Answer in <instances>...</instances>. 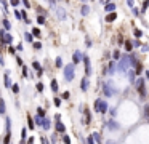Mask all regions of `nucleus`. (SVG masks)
Returning <instances> with one entry per match:
<instances>
[{"mask_svg": "<svg viewBox=\"0 0 149 144\" xmlns=\"http://www.w3.org/2000/svg\"><path fill=\"white\" fill-rule=\"evenodd\" d=\"M74 64H66L64 67V80L66 82H72L74 80Z\"/></svg>", "mask_w": 149, "mask_h": 144, "instance_id": "f257e3e1", "label": "nucleus"}, {"mask_svg": "<svg viewBox=\"0 0 149 144\" xmlns=\"http://www.w3.org/2000/svg\"><path fill=\"white\" fill-rule=\"evenodd\" d=\"M106 109H107L106 103L101 101V99H96V103H95V111H96V112H101V114H104V112H106Z\"/></svg>", "mask_w": 149, "mask_h": 144, "instance_id": "f03ea898", "label": "nucleus"}, {"mask_svg": "<svg viewBox=\"0 0 149 144\" xmlns=\"http://www.w3.org/2000/svg\"><path fill=\"white\" fill-rule=\"evenodd\" d=\"M55 130H56L58 133H63V134H64V133H66V125H64L61 120H59V122H56V125H55Z\"/></svg>", "mask_w": 149, "mask_h": 144, "instance_id": "7ed1b4c3", "label": "nucleus"}, {"mask_svg": "<svg viewBox=\"0 0 149 144\" xmlns=\"http://www.w3.org/2000/svg\"><path fill=\"white\" fill-rule=\"evenodd\" d=\"M3 83H5V88H11V80H10V72L3 74Z\"/></svg>", "mask_w": 149, "mask_h": 144, "instance_id": "20e7f679", "label": "nucleus"}, {"mask_svg": "<svg viewBox=\"0 0 149 144\" xmlns=\"http://www.w3.org/2000/svg\"><path fill=\"white\" fill-rule=\"evenodd\" d=\"M0 115H7V103L3 98H0Z\"/></svg>", "mask_w": 149, "mask_h": 144, "instance_id": "39448f33", "label": "nucleus"}, {"mask_svg": "<svg viewBox=\"0 0 149 144\" xmlns=\"http://www.w3.org/2000/svg\"><path fill=\"white\" fill-rule=\"evenodd\" d=\"M2 27L8 32V30H11V23H10L7 18H3V19H2Z\"/></svg>", "mask_w": 149, "mask_h": 144, "instance_id": "423d86ee", "label": "nucleus"}, {"mask_svg": "<svg viewBox=\"0 0 149 144\" xmlns=\"http://www.w3.org/2000/svg\"><path fill=\"white\" fill-rule=\"evenodd\" d=\"M24 40L27 42V43H30V45H32V43L35 42V40H34V35H32L30 32H24Z\"/></svg>", "mask_w": 149, "mask_h": 144, "instance_id": "0eeeda50", "label": "nucleus"}, {"mask_svg": "<svg viewBox=\"0 0 149 144\" xmlns=\"http://www.w3.org/2000/svg\"><path fill=\"white\" fill-rule=\"evenodd\" d=\"M50 86H51V91H58L59 90V86H58V80H56V78H51V82H50Z\"/></svg>", "mask_w": 149, "mask_h": 144, "instance_id": "6e6552de", "label": "nucleus"}, {"mask_svg": "<svg viewBox=\"0 0 149 144\" xmlns=\"http://www.w3.org/2000/svg\"><path fill=\"white\" fill-rule=\"evenodd\" d=\"M32 69L35 72H40V71H43V67H42V64L39 63V61H32Z\"/></svg>", "mask_w": 149, "mask_h": 144, "instance_id": "1a4fd4ad", "label": "nucleus"}, {"mask_svg": "<svg viewBox=\"0 0 149 144\" xmlns=\"http://www.w3.org/2000/svg\"><path fill=\"white\" fill-rule=\"evenodd\" d=\"M30 34L34 35V38H40V37H42V32H40V29H39V27H32Z\"/></svg>", "mask_w": 149, "mask_h": 144, "instance_id": "9d476101", "label": "nucleus"}, {"mask_svg": "<svg viewBox=\"0 0 149 144\" xmlns=\"http://www.w3.org/2000/svg\"><path fill=\"white\" fill-rule=\"evenodd\" d=\"M5 131L11 133V120H10V117H5Z\"/></svg>", "mask_w": 149, "mask_h": 144, "instance_id": "9b49d317", "label": "nucleus"}, {"mask_svg": "<svg viewBox=\"0 0 149 144\" xmlns=\"http://www.w3.org/2000/svg\"><path fill=\"white\" fill-rule=\"evenodd\" d=\"M84 63H85V72H87V75H90V59H88V56H84Z\"/></svg>", "mask_w": 149, "mask_h": 144, "instance_id": "f8f14e48", "label": "nucleus"}, {"mask_svg": "<svg viewBox=\"0 0 149 144\" xmlns=\"http://www.w3.org/2000/svg\"><path fill=\"white\" fill-rule=\"evenodd\" d=\"M80 59H82V55L79 53V51H76V53H74V56H72V61H74L72 64H79V63H80Z\"/></svg>", "mask_w": 149, "mask_h": 144, "instance_id": "ddd939ff", "label": "nucleus"}, {"mask_svg": "<svg viewBox=\"0 0 149 144\" xmlns=\"http://www.w3.org/2000/svg\"><path fill=\"white\" fill-rule=\"evenodd\" d=\"M27 128H29V130H34V128H35V123H34V119H32V117H30L29 114H27Z\"/></svg>", "mask_w": 149, "mask_h": 144, "instance_id": "4468645a", "label": "nucleus"}, {"mask_svg": "<svg viewBox=\"0 0 149 144\" xmlns=\"http://www.w3.org/2000/svg\"><path fill=\"white\" fill-rule=\"evenodd\" d=\"M45 115H47V112H45V109L39 106L37 107V117H40V119H45Z\"/></svg>", "mask_w": 149, "mask_h": 144, "instance_id": "2eb2a0df", "label": "nucleus"}, {"mask_svg": "<svg viewBox=\"0 0 149 144\" xmlns=\"http://www.w3.org/2000/svg\"><path fill=\"white\" fill-rule=\"evenodd\" d=\"M50 125H51V122H50V119H43V122H42V128L43 130H50Z\"/></svg>", "mask_w": 149, "mask_h": 144, "instance_id": "dca6fc26", "label": "nucleus"}, {"mask_svg": "<svg viewBox=\"0 0 149 144\" xmlns=\"http://www.w3.org/2000/svg\"><path fill=\"white\" fill-rule=\"evenodd\" d=\"M21 69H23V75H21V77H23V78H27V77H32V75H30V72H29V69H27V66H23V67H21Z\"/></svg>", "mask_w": 149, "mask_h": 144, "instance_id": "f3484780", "label": "nucleus"}, {"mask_svg": "<svg viewBox=\"0 0 149 144\" xmlns=\"http://www.w3.org/2000/svg\"><path fill=\"white\" fill-rule=\"evenodd\" d=\"M80 90H82V91H87V90H88V80H87V78H84V80H82Z\"/></svg>", "mask_w": 149, "mask_h": 144, "instance_id": "a211bd4d", "label": "nucleus"}, {"mask_svg": "<svg viewBox=\"0 0 149 144\" xmlns=\"http://www.w3.org/2000/svg\"><path fill=\"white\" fill-rule=\"evenodd\" d=\"M10 90H11V93H13V94H18V93H19V85H18V83H13Z\"/></svg>", "mask_w": 149, "mask_h": 144, "instance_id": "6ab92c4d", "label": "nucleus"}, {"mask_svg": "<svg viewBox=\"0 0 149 144\" xmlns=\"http://www.w3.org/2000/svg\"><path fill=\"white\" fill-rule=\"evenodd\" d=\"M45 23H47V18H45V16H40V15H39V16H37V24L43 26Z\"/></svg>", "mask_w": 149, "mask_h": 144, "instance_id": "aec40b11", "label": "nucleus"}, {"mask_svg": "<svg viewBox=\"0 0 149 144\" xmlns=\"http://www.w3.org/2000/svg\"><path fill=\"white\" fill-rule=\"evenodd\" d=\"M32 48H34L35 51H40V50H42V42H34V43H32Z\"/></svg>", "mask_w": 149, "mask_h": 144, "instance_id": "412c9836", "label": "nucleus"}, {"mask_svg": "<svg viewBox=\"0 0 149 144\" xmlns=\"http://www.w3.org/2000/svg\"><path fill=\"white\" fill-rule=\"evenodd\" d=\"M55 66L56 67H63V58H61V56H58V58L55 59Z\"/></svg>", "mask_w": 149, "mask_h": 144, "instance_id": "4be33fe9", "label": "nucleus"}, {"mask_svg": "<svg viewBox=\"0 0 149 144\" xmlns=\"http://www.w3.org/2000/svg\"><path fill=\"white\" fill-rule=\"evenodd\" d=\"M10 139H11V133H5V138H3V144H10Z\"/></svg>", "mask_w": 149, "mask_h": 144, "instance_id": "5701e85b", "label": "nucleus"}, {"mask_svg": "<svg viewBox=\"0 0 149 144\" xmlns=\"http://www.w3.org/2000/svg\"><path fill=\"white\" fill-rule=\"evenodd\" d=\"M116 18H117L116 13H111V15H107V16H106V21H107V23H111V21H114Z\"/></svg>", "mask_w": 149, "mask_h": 144, "instance_id": "b1692460", "label": "nucleus"}, {"mask_svg": "<svg viewBox=\"0 0 149 144\" xmlns=\"http://www.w3.org/2000/svg\"><path fill=\"white\" fill-rule=\"evenodd\" d=\"M90 120H91L90 111H88V109H85V123H90Z\"/></svg>", "mask_w": 149, "mask_h": 144, "instance_id": "393cba45", "label": "nucleus"}, {"mask_svg": "<svg viewBox=\"0 0 149 144\" xmlns=\"http://www.w3.org/2000/svg\"><path fill=\"white\" fill-rule=\"evenodd\" d=\"M8 53H10L11 56H16V48L13 45H10V46H8Z\"/></svg>", "mask_w": 149, "mask_h": 144, "instance_id": "a878e982", "label": "nucleus"}, {"mask_svg": "<svg viewBox=\"0 0 149 144\" xmlns=\"http://www.w3.org/2000/svg\"><path fill=\"white\" fill-rule=\"evenodd\" d=\"M43 88H45V86H43V83H42V82H39V83L35 85V90L39 91V93H42V91H43Z\"/></svg>", "mask_w": 149, "mask_h": 144, "instance_id": "bb28decb", "label": "nucleus"}, {"mask_svg": "<svg viewBox=\"0 0 149 144\" xmlns=\"http://www.w3.org/2000/svg\"><path fill=\"white\" fill-rule=\"evenodd\" d=\"M15 59H16V64H18V66H19V67H23V66H24V63H23V59H21V58H19V56H18V55H16V56H15Z\"/></svg>", "mask_w": 149, "mask_h": 144, "instance_id": "cd10ccee", "label": "nucleus"}, {"mask_svg": "<svg viewBox=\"0 0 149 144\" xmlns=\"http://www.w3.org/2000/svg\"><path fill=\"white\" fill-rule=\"evenodd\" d=\"M26 134H27V128L24 126V128L21 130V139H23V141H26Z\"/></svg>", "mask_w": 149, "mask_h": 144, "instance_id": "c85d7f7f", "label": "nucleus"}, {"mask_svg": "<svg viewBox=\"0 0 149 144\" xmlns=\"http://www.w3.org/2000/svg\"><path fill=\"white\" fill-rule=\"evenodd\" d=\"M8 3H10V5H11V7H13V8L16 10V7H18L21 2H19V0H11V2H8Z\"/></svg>", "mask_w": 149, "mask_h": 144, "instance_id": "c756f323", "label": "nucleus"}, {"mask_svg": "<svg viewBox=\"0 0 149 144\" xmlns=\"http://www.w3.org/2000/svg\"><path fill=\"white\" fill-rule=\"evenodd\" d=\"M91 138H93L96 142H101V136H99L98 133H93V134H91Z\"/></svg>", "mask_w": 149, "mask_h": 144, "instance_id": "7c9ffc66", "label": "nucleus"}, {"mask_svg": "<svg viewBox=\"0 0 149 144\" xmlns=\"http://www.w3.org/2000/svg\"><path fill=\"white\" fill-rule=\"evenodd\" d=\"M61 141H63L64 144H71V138H69L67 134H64V136H63V139H61Z\"/></svg>", "mask_w": 149, "mask_h": 144, "instance_id": "2f4dec72", "label": "nucleus"}, {"mask_svg": "<svg viewBox=\"0 0 149 144\" xmlns=\"http://www.w3.org/2000/svg\"><path fill=\"white\" fill-rule=\"evenodd\" d=\"M88 11H90V10H88V7L84 5V7H82V11H80V13H82L84 16H87V15H88Z\"/></svg>", "mask_w": 149, "mask_h": 144, "instance_id": "473e14b6", "label": "nucleus"}, {"mask_svg": "<svg viewBox=\"0 0 149 144\" xmlns=\"http://www.w3.org/2000/svg\"><path fill=\"white\" fill-rule=\"evenodd\" d=\"M58 18H59V19L64 18V10H63V8H58Z\"/></svg>", "mask_w": 149, "mask_h": 144, "instance_id": "72a5a7b5", "label": "nucleus"}, {"mask_svg": "<svg viewBox=\"0 0 149 144\" xmlns=\"http://www.w3.org/2000/svg\"><path fill=\"white\" fill-rule=\"evenodd\" d=\"M53 101H55V106H56V107H59V106H61V101H63V99H61V98H55Z\"/></svg>", "mask_w": 149, "mask_h": 144, "instance_id": "f704fd0d", "label": "nucleus"}, {"mask_svg": "<svg viewBox=\"0 0 149 144\" xmlns=\"http://www.w3.org/2000/svg\"><path fill=\"white\" fill-rule=\"evenodd\" d=\"M69 96H71V94H69V91H64V93L61 94V99H69Z\"/></svg>", "mask_w": 149, "mask_h": 144, "instance_id": "c9c22d12", "label": "nucleus"}, {"mask_svg": "<svg viewBox=\"0 0 149 144\" xmlns=\"http://www.w3.org/2000/svg\"><path fill=\"white\" fill-rule=\"evenodd\" d=\"M13 13H15V18H16V19H21V11H19V10H15Z\"/></svg>", "mask_w": 149, "mask_h": 144, "instance_id": "e433bc0d", "label": "nucleus"}, {"mask_svg": "<svg viewBox=\"0 0 149 144\" xmlns=\"http://www.w3.org/2000/svg\"><path fill=\"white\" fill-rule=\"evenodd\" d=\"M0 66H2V67H5V59H3L2 53H0Z\"/></svg>", "mask_w": 149, "mask_h": 144, "instance_id": "4c0bfd02", "label": "nucleus"}, {"mask_svg": "<svg viewBox=\"0 0 149 144\" xmlns=\"http://www.w3.org/2000/svg\"><path fill=\"white\" fill-rule=\"evenodd\" d=\"M16 51H23V43H18V45H16Z\"/></svg>", "mask_w": 149, "mask_h": 144, "instance_id": "58836bf2", "label": "nucleus"}, {"mask_svg": "<svg viewBox=\"0 0 149 144\" xmlns=\"http://www.w3.org/2000/svg\"><path fill=\"white\" fill-rule=\"evenodd\" d=\"M40 142H42V144H48V141H47L45 136H40Z\"/></svg>", "mask_w": 149, "mask_h": 144, "instance_id": "ea45409f", "label": "nucleus"}, {"mask_svg": "<svg viewBox=\"0 0 149 144\" xmlns=\"http://www.w3.org/2000/svg\"><path fill=\"white\" fill-rule=\"evenodd\" d=\"M23 5H24L26 8H29V7H30V2H27V0H23Z\"/></svg>", "mask_w": 149, "mask_h": 144, "instance_id": "a19ab883", "label": "nucleus"}, {"mask_svg": "<svg viewBox=\"0 0 149 144\" xmlns=\"http://www.w3.org/2000/svg\"><path fill=\"white\" fill-rule=\"evenodd\" d=\"M87 144H95V139H93V138H91V136H90L88 139H87Z\"/></svg>", "mask_w": 149, "mask_h": 144, "instance_id": "79ce46f5", "label": "nucleus"}, {"mask_svg": "<svg viewBox=\"0 0 149 144\" xmlns=\"http://www.w3.org/2000/svg\"><path fill=\"white\" fill-rule=\"evenodd\" d=\"M125 46H127V50H128V51L131 50V43L130 42H125Z\"/></svg>", "mask_w": 149, "mask_h": 144, "instance_id": "37998d69", "label": "nucleus"}, {"mask_svg": "<svg viewBox=\"0 0 149 144\" xmlns=\"http://www.w3.org/2000/svg\"><path fill=\"white\" fill-rule=\"evenodd\" d=\"M106 10H107V11H111V10H114V5H112V3H111V5H107V7H106Z\"/></svg>", "mask_w": 149, "mask_h": 144, "instance_id": "c03bdc74", "label": "nucleus"}, {"mask_svg": "<svg viewBox=\"0 0 149 144\" xmlns=\"http://www.w3.org/2000/svg\"><path fill=\"white\" fill-rule=\"evenodd\" d=\"M32 142H34V138H32V136L27 138V144H32Z\"/></svg>", "mask_w": 149, "mask_h": 144, "instance_id": "a18cd8bd", "label": "nucleus"}, {"mask_svg": "<svg viewBox=\"0 0 149 144\" xmlns=\"http://www.w3.org/2000/svg\"><path fill=\"white\" fill-rule=\"evenodd\" d=\"M144 111H146V115L149 117V106H146V109H144Z\"/></svg>", "mask_w": 149, "mask_h": 144, "instance_id": "49530a36", "label": "nucleus"}, {"mask_svg": "<svg viewBox=\"0 0 149 144\" xmlns=\"http://www.w3.org/2000/svg\"><path fill=\"white\" fill-rule=\"evenodd\" d=\"M19 144H26V141H23V139H21V141H19Z\"/></svg>", "mask_w": 149, "mask_h": 144, "instance_id": "de8ad7c7", "label": "nucleus"}, {"mask_svg": "<svg viewBox=\"0 0 149 144\" xmlns=\"http://www.w3.org/2000/svg\"><path fill=\"white\" fill-rule=\"evenodd\" d=\"M0 51H2V48H0Z\"/></svg>", "mask_w": 149, "mask_h": 144, "instance_id": "09e8293b", "label": "nucleus"}]
</instances>
